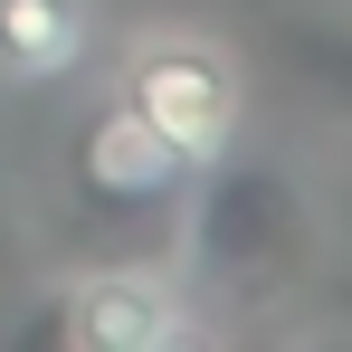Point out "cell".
Masks as SVG:
<instances>
[{
  "label": "cell",
  "instance_id": "1",
  "mask_svg": "<svg viewBox=\"0 0 352 352\" xmlns=\"http://www.w3.org/2000/svg\"><path fill=\"white\" fill-rule=\"evenodd\" d=\"M124 105L153 124L190 172H210V162H229V143H238L248 76H238V58H229V48H210V38H153V48L133 58Z\"/></svg>",
  "mask_w": 352,
  "mask_h": 352
},
{
  "label": "cell",
  "instance_id": "2",
  "mask_svg": "<svg viewBox=\"0 0 352 352\" xmlns=\"http://www.w3.org/2000/svg\"><path fill=\"white\" fill-rule=\"evenodd\" d=\"M190 333H200V314H190L181 276H162V267H96L67 295V343L86 352H172Z\"/></svg>",
  "mask_w": 352,
  "mask_h": 352
},
{
  "label": "cell",
  "instance_id": "3",
  "mask_svg": "<svg viewBox=\"0 0 352 352\" xmlns=\"http://www.w3.org/2000/svg\"><path fill=\"white\" fill-rule=\"evenodd\" d=\"M96 48V0H0V86H58Z\"/></svg>",
  "mask_w": 352,
  "mask_h": 352
},
{
  "label": "cell",
  "instance_id": "4",
  "mask_svg": "<svg viewBox=\"0 0 352 352\" xmlns=\"http://www.w3.org/2000/svg\"><path fill=\"white\" fill-rule=\"evenodd\" d=\"M76 172H86V190H105V200H162L190 162H181L133 105H105V115L86 124V143H76Z\"/></svg>",
  "mask_w": 352,
  "mask_h": 352
}]
</instances>
